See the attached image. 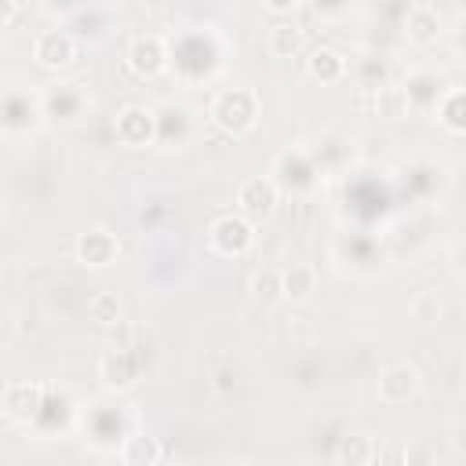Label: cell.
<instances>
[{
	"label": "cell",
	"mask_w": 466,
	"mask_h": 466,
	"mask_svg": "<svg viewBox=\"0 0 466 466\" xmlns=\"http://www.w3.org/2000/svg\"><path fill=\"white\" fill-rule=\"evenodd\" d=\"M113 131H116V142H124V146H131V149H142V146H153V142L160 138V120H157L153 109L131 102V106H124V109L116 113Z\"/></svg>",
	"instance_id": "277c9868"
},
{
	"label": "cell",
	"mask_w": 466,
	"mask_h": 466,
	"mask_svg": "<svg viewBox=\"0 0 466 466\" xmlns=\"http://www.w3.org/2000/svg\"><path fill=\"white\" fill-rule=\"evenodd\" d=\"M411 313H415V320H422V324H437V320L444 317V302L437 299V291H419V295L411 299Z\"/></svg>",
	"instance_id": "603a6c76"
},
{
	"label": "cell",
	"mask_w": 466,
	"mask_h": 466,
	"mask_svg": "<svg viewBox=\"0 0 466 466\" xmlns=\"http://www.w3.org/2000/svg\"><path fill=\"white\" fill-rule=\"evenodd\" d=\"M258 116H262V106H258V95L251 87L218 91L215 102H211V120L226 135H248L258 124Z\"/></svg>",
	"instance_id": "6da1fadb"
},
{
	"label": "cell",
	"mask_w": 466,
	"mask_h": 466,
	"mask_svg": "<svg viewBox=\"0 0 466 466\" xmlns=\"http://www.w3.org/2000/svg\"><path fill=\"white\" fill-rule=\"evenodd\" d=\"M411 95H408V87H400V84H382V87H375V95H371V109H375V116H382V120H404L408 113H411Z\"/></svg>",
	"instance_id": "9a60e30c"
},
{
	"label": "cell",
	"mask_w": 466,
	"mask_h": 466,
	"mask_svg": "<svg viewBox=\"0 0 466 466\" xmlns=\"http://www.w3.org/2000/svg\"><path fill=\"white\" fill-rule=\"evenodd\" d=\"M302 0H266V11H273V15H280V18H288V15H295V7H299Z\"/></svg>",
	"instance_id": "484cf974"
},
{
	"label": "cell",
	"mask_w": 466,
	"mask_h": 466,
	"mask_svg": "<svg viewBox=\"0 0 466 466\" xmlns=\"http://www.w3.org/2000/svg\"><path fill=\"white\" fill-rule=\"evenodd\" d=\"M419 390H422V375H419V368L408 364V360L386 364V368L379 371V400H386V404H408Z\"/></svg>",
	"instance_id": "52a82bcc"
},
{
	"label": "cell",
	"mask_w": 466,
	"mask_h": 466,
	"mask_svg": "<svg viewBox=\"0 0 466 466\" xmlns=\"http://www.w3.org/2000/svg\"><path fill=\"white\" fill-rule=\"evenodd\" d=\"M451 448L466 455V419H459V422L451 426Z\"/></svg>",
	"instance_id": "4316f807"
},
{
	"label": "cell",
	"mask_w": 466,
	"mask_h": 466,
	"mask_svg": "<svg viewBox=\"0 0 466 466\" xmlns=\"http://www.w3.org/2000/svg\"><path fill=\"white\" fill-rule=\"evenodd\" d=\"M47 390H51V386H44V382H11V386L4 390V397H0V408H4V415H7L11 422H25V426H29V422L40 419Z\"/></svg>",
	"instance_id": "5b68a950"
},
{
	"label": "cell",
	"mask_w": 466,
	"mask_h": 466,
	"mask_svg": "<svg viewBox=\"0 0 466 466\" xmlns=\"http://www.w3.org/2000/svg\"><path fill=\"white\" fill-rule=\"evenodd\" d=\"M302 44H306V33H302L295 22H277V25H269V33H266V51H269L273 58H295V55L302 51Z\"/></svg>",
	"instance_id": "e0dca14e"
},
{
	"label": "cell",
	"mask_w": 466,
	"mask_h": 466,
	"mask_svg": "<svg viewBox=\"0 0 466 466\" xmlns=\"http://www.w3.org/2000/svg\"><path fill=\"white\" fill-rule=\"evenodd\" d=\"M142 375V360L127 350V346H113L102 360H98V379L106 390H131Z\"/></svg>",
	"instance_id": "9c48e42d"
},
{
	"label": "cell",
	"mask_w": 466,
	"mask_h": 466,
	"mask_svg": "<svg viewBox=\"0 0 466 466\" xmlns=\"http://www.w3.org/2000/svg\"><path fill=\"white\" fill-rule=\"evenodd\" d=\"M208 240H211V248L218 251V255H226V258H240V255H248L251 248H255V222L248 218V215H218L215 222H211V229H208Z\"/></svg>",
	"instance_id": "7a4b0ae2"
},
{
	"label": "cell",
	"mask_w": 466,
	"mask_h": 466,
	"mask_svg": "<svg viewBox=\"0 0 466 466\" xmlns=\"http://www.w3.org/2000/svg\"><path fill=\"white\" fill-rule=\"evenodd\" d=\"M0 4H4V29H15L22 15V0H0Z\"/></svg>",
	"instance_id": "d4e9b609"
},
{
	"label": "cell",
	"mask_w": 466,
	"mask_h": 466,
	"mask_svg": "<svg viewBox=\"0 0 466 466\" xmlns=\"http://www.w3.org/2000/svg\"><path fill=\"white\" fill-rule=\"evenodd\" d=\"M273 175H277V186H288V189H309L313 186V164L306 153H280L277 164H273Z\"/></svg>",
	"instance_id": "7c38bea8"
},
{
	"label": "cell",
	"mask_w": 466,
	"mask_h": 466,
	"mask_svg": "<svg viewBox=\"0 0 466 466\" xmlns=\"http://www.w3.org/2000/svg\"><path fill=\"white\" fill-rule=\"evenodd\" d=\"M375 455H379V444H375L371 433L353 430V433L339 437V448H335L339 466H368V462H375Z\"/></svg>",
	"instance_id": "4fadbf2b"
},
{
	"label": "cell",
	"mask_w": 466,
	"mask_h": 466,
	"mask_svg": "<svg viewBox=\"0 0 466 466\" xmlns=\"http://www.w3.org/2000/svg\"><path fill=\"white\" fill-rule=\"evenodd\" d=\"M433 113L437 120L455 131V135H466V87H448L441 91V98L433 102Z\"/></svg>",
	"instance_id": "2e32d148"
},
{
	"label": "cell",
	"mask_w": 466,
	"mask_h": 466,
	"mask_svg": "<svg viewBox=\"0 0 466 466\" xmlns=\"http://www.w3.org/2000/svg\"><path fill=\"white\" fill-rule=\"evenodd\" d=\"M80 47L66 29H44L33 36V62L44 69H69L76 62Z\"/></svg>",
	"instance_id": "8992f818"
},
{
	"label": "cell",
	"mask_w": 466,
	"mask_h": 466,
	"mask_svg": "<svg viewBox=\"0 0 466 466\" xmlns=\"http://www.w3.org/2000/svg\"><path fill=\"white\" fill-rule=\"evenodd\" d=\"M80 95H69V87H58V91H51L47 98H44V109L51 113V116H76L80 113Z\"/></svg>",
	"instance_id": "cb8c5ba5"
},
{
	"label": "cell",
	"mask_w": 466,
	"mask_h": 466,
	"mask_svg": "<svg viewBox=\"0 0 466 466\" xmlns=\"http://www.w3.org/2000/svg\"><path fill=\"white\" fill-rule=\"evenodd\" d=\"M306 76L317 84H339L346 76V58L335 47H313L306 58Z\"/></svg>",
	"instance_id": "5bb4252c"
},
{
	"label": "cell",
	"mask_w": 466,
	"mask_h": 466,
	"mask_svg": "<svg viewBox=\"0 0 466 466\" xmlns=\"http://www.w3.org/2000/svg\"><path fill=\"white\" fill-rule=\"evenodd\" d=\"M160 459H164V448L157 444V437L131 433V437H124V444H120V462H127V466H153V462H160Z\"/></svg>",
	"instance_id": "ffe728a7"
},
{
	"label": "cell",
	"mask_w": 466,
	"mask_h": 466,
	"mask_svg": "<svg viewBox=\"0 0 466 466\" xmlns=\"http://www.w3.org/2000/svg\"><path fill=\"white\" fill-rule=\"evenodd\" d=\"M248 291H251V299H255V302L273 306L277 299H284V280H280V269H273V266L255 269V273H251V280H248Z\"/></svg>",
	"instance_id": "44dd1931"
},
{
	"label": "cell",
	"mask_w": 466,
	"mask_h": 466,
	"mask_svg": "<svg viewBox=\"0 0 466 466\" xmlns=\"http://www.w3.org/2000/svg\"><path fill=\"white\" fill-rule=\"evenodd\" d=\"M73 248H76V258H80L84 266H91V269H106V266H113L116 255H120V244H116V237H113L109 229H87V233L76 237Z\"/></svg>",
	"instance_id": "8fae6325"
},
{
	"label": "cell",
	"mask_w": 466,
	"mask_h": 466,
	"mask_svg": "<svg viewBox=\"0 0 466 466\" xmlns=\"http://www.w3.org/2000/svg\"><path fill=\"white\" fill-rule=\"evenodd\" d=\"M40 98L29 95V91H18L11 87L7 98H4V131L7 135H22V131H33L40 124Z\"/></svg>",
	"instance_id": "30bf717a"
},
{
	"label": "cell",
	"mask_w": 466,
	"mask_h": 466,
	"mask_svg": "<svg viewBox=\"0 0 466 466\" xmlns=\"http://www.w3.org/2000/svg\"><path fill=\"white\" fill-rule=\"evenodd\" d=\"M441 36V15L430 7V4H415L408 11V40L411 44H433Z\"/></svg>",
	"instance_id": "d6986e66"
},
{
	"label": "cell",
	"mask_w": 466,
	"mask_h": 466,
	"mask_svg": "<svg viewBox=\"0 0 466 466\" xmlns=\"http://www.w3.org/2000/svg\"><path fill=\"white\" fill-rule=\"evenodd\" d=\"M277 204H280V186H277V178L255 175V178H244V182L237 186V211L248 215L251 222L273 218Z\"/></svg>",
	"instance_id": "3957f363"
},
{
	"label": "cell",
	"mask_w": 466,
	"mask_h": 466,
	"mask_svg": "<svg viewBox=\"0 0 466 466\" xmlns=\"http://www.w3.org/2000/svg\"><path fill=\"white\" fill-rule=\"evenodd\" d=\"M280 280H284V299H291V302H306L317 291V273L306 262H288L280 269Z\"/></svg>",
	"instance_id": "ac0fdd59"
},
{
	"label": "cell",
	"mask_w": 466,
	"mask_h": 466,
	"mask_svg": "<svg viewBox=\"0 0 466 466\" xmlns=\"http://www.w3.org/2000/svg\"><path fill=\"white\" fill-rule=\"evenodd\" d=\"M87 317H91L95 324H102V328L120 324V317H124L120 299H116L113 291H98V295H91V302H87Z\"/></svg>",
	"instance_id": "7402d4cb"
},
{
	"label": "cell",
	"mask_w": 466,
	"mask_h": 466,
	"mask_svg": "<svg viewBox=\"0 0 466 466\" xmlns=\"http://www.w3.org/2000/svg\"><path fill=\"white\" fill-rule=\"evenodd\" d=\"M127 69L142 80H153L167 69V44L157 36V33H146V36H135L127 44Z\"/></svg>",
	"instance_id": "ba28073f"
},
{
	"label": "cell",
	"mask_w": 466,
	"mask_h": 466,
	"mask_svg": "<svg viewBox=\"0 0 466 466\" xmlns=\"http://www.w3.org/2000/svg\"><path fill=\"white\" fill-rule=\"evenodd\" d=\"M462 371H466V360H462Z\"/></svg>",
	"instance_id": "83f0119b"
}]
</instances>
